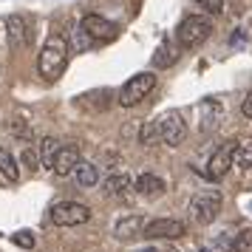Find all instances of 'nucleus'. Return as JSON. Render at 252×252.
I'll list each match as a JSON object with an SVG mask.
<instances>
[{
	"label": "nucleus",
	"mask_w": 252,
	"mask_h": 252,
	"mask_svg": "<svg viewBox=\"0 0 252 252\" xmlns=\"http://www.w3.org/2000/svg\"><path fill=\"white\" fill-rule=\"evenodd\" d=\"M176 60H179V48L167 40V43H161V46L156 48V54H153V65H156V68H167V65H173Z\"/></svg>",
	"instance_id": "18"
},
{
	"label": "nucleus",
	"mask_w": 252,
	"mask_h": 252,
	"mask_svg": "<svg viewBox=\"0 0 252 252\" xmlns=\"http://www.w3.org/2000/svg\"><path fill=\"white\" fill-rule=\"evenodd\" d=\"M221 204H224V198L218 190H201V193H195L190 198V207H187V213L193 218L195 224H213L221 213Z\"/></svg>",
	"instance_id": "3"
},
{
	"label": "nucleus",
	"mask_w": 252,
	"mask_h": 252,
	"mask_svg": "<svg viewBox=\"0 0 252 252\" xmlns=\"http://www.w3.org/2000/svg\"><path fill=\"white\" fill-rule=\"evenodd\" d=\"M235 145L238 142H224L221 148L210 156L207 161V179H224L229 170H232V156H235Z\"/></svg>",
	"instance_id": "8"
},
{
	"label": "nucleus",
	"mask_w": 252,
	"mask_h": 252,
	"mask_svg": "<svg viewBox=\"0 0 252 252\" xmlns=\"http://www.w3.org/2000/svg\"><path fill=\"white\" fill-rule=\"evenodd\" d=\"M142 232H145V218L142 216H125L119 218L114 227V235L119 241H136L142 238Z\"/></svg>",
	"instance_id": "12"
},
{
	"label": "nucleus",
	"mask_w": 252,
	"mask_h": 252,
	"mask_svg": "<svg viewBox=\"0 0 252 252\" xmlns=\"http://www.w3.org/2000/svg\"><path fill=\"white\" fill-rule=\"evenodd\" d=\"M232 250H235V252H252V227L241 229L238 235H235V244H232Z\"/></svg>",
	"instance_id": "22"
},
{
	"label": "nucleus",
	"mask_w": 252,
	"mask_h": 252,
	"mask_svg": "<svg viewBox=\"0 0 252 252\" xmlns=\"http://www.w3.org/2000/svg\"><path fill=\"white\" fill-rule=\"evenodd\" d=\"M91 218V210L80 201H60L51 207V221L57 227H80Z\"/></svg>",
	"instance_id": "6"
},
{
	"label": "nucleus",
	"mask_w": 252,
	"mask_h": 252,
	"mask_svg": "<svg viewBox=\"0 0 252 252\" xmlns=\"http://www.w3.org/2000/svg\"><path fill=\"white\" fill-rule=\"evenodd\" d=\"M130 176L127 173H116V176H111V179H105V193L114 195V198H125L127 190H130Z\"/></svg>",
	"instance_id": "15"
},
{
	"label": "nucleus",
	"mask_w": 252,
	"mask_h": 252,
	"mask_svg": "<svg viewBox=\"0 0 252 252\" xmlns=\"http://www.w3.org/2000/svg\"><path fill=\"white\" fill-rule=\"evenodd\" d=\"M210 34H213V20L204 14H187L176 29V40L182 48H198Z\"/></svg>",
	"instance_id": "2"
},
{
	"label": "nucleus",
	"mask_w": 252,
	"mask_h": 252,
	"mask_svg": "<svg viewBox=\"0 0 252 252\" xmlns=\"http://www.w3.org/2000/svg\"><path fill=\"white\" fill-rule=\"evenodd\" d=\"M232 167H241V170L252 167V139H244V142H238V145H235Z\"/></svg>",
	"instance_id": "19"
},
{
	"label": "nucleus",
	"mask_w": 252,
	"mask_h": 252,
	"mask_svg": "<svg viewBox=\"0 0 252 252\" xmlns=\"http://www.w3.org/2000/svg\"><path fill=\"white\" fill-rule=\"evenodd\" d=\"M241 111H244V116H247V119H252V94H247V99L241 102Z\"/></svg>",
	"instance_id": "26"
},
{
	"label": "nucleus",
	"mask_w": 252,
	"mask_h": 252,
	"mask_svg": "<svg viewBox=\"0 0 252 252\" xmlns=\"http://www.w3.org/2000/svg\"><path fill=\"white\" fill-rule=\"evenodd\" d=\"M159 142L161 145H167V148H179L187 136V122H184V116L179 111H167V114L159 116Z\"/></svg>",
	"instance_id": "5"
},
{
	"label": "nucleus",
	"mask_w": 252,
	"mask_h": 252,
	"mask_svg": "<svg viewBox=\"0 0 252 252\" xmlns=\"http://www.w3.org/2000/svg\"><path fill=\"white\" fill-rule=\"evenodd\" d=\"M0 173H3L9 182H17V179H20V167H17L14 156L6 148H0Z\"/></svg>",
	"instance_id": "20"
},
{
	"label": "nucleus",
	"mask_w": 252,
	"mask_h": 252,
	"mask_svg": "<svg viewBox=\"0 0 252 252\" xmlns=\"http://www.w3.org/2000/svg\"><path fill=\"white\" fill-rule=\"evenodd\" d=\"M195 3H198L207 14H213V17L224 12V0H195Z\"/></svg>",
	"instance_id": "24"
},
{
	"label": "nucleus",
	"mask_w": 252,
	"mask_h": 252,
	"mask_svg": "<svg viewBox=\"0 0 252 252\" xmlns=\"http://www.w3.org/2000/svg\"><path fill=\"white\" fill-rule=\"evenodd\" d=\"M74 176H77V184H80V187H94V184L99 182V167L91 164V161H80L77 170H74Z\"/></svg>",
	"instance_id": "17"
},
{
	"label": "nucleus",
	"mask_w": 252,
	"mask_h": 252,
	"mask_svg": "<svg viewBox=\"0 0 252 252\" xmlns=\"http://www.w3.org/2000/svg\"><path fill=\"white\" fill-rule=\"evenodd\" d=\"M153 85H156V74H153V71H139V74H133V77L122 85V91H119V105H122V108L139 105L150 91H153Z\"/></svg>",
	"instance_id": "4"
},
{
	"label": "nucleus",
	"mask_w": 252,
	"mask_h": 252,
	"mask_svg": "<svg viewBox=\"0 0 252 252\" xmlns=\"http://www.w3.org/2000/svg\"><path fill=\"white\" fill-rule=\"evenodd\" d=\"M80 148L77 145H63L57 153V159H54V167L51 170L57 173V176H71V173L77 170V164H80Z\"/></svg>",
	"instance_id": "11"
},
{
	"label": "nucleus",
	"mask_w": 252,
	"mask_h": 252,
	"mask_svg": "<svg viewBox=\"0 0 252 252\" xmlns=\"http://www.w3.org/2000/svg\"><path fill=\"white\" fill-rule=\"evenodd\" d=\"M23 161H26V167H29V170H37V167H40V156H37V150L26 148L23 150Z\"/></svg>",
	"instance_id": "25"
},
{
	"label": "nucleus",
	"mask_w": 252,
	"mask_h": 252,
	"mask_svg": "<svg viewBox=\"0 0 252 252\" xmlns=\"http://www.w3.org/2000/svg\"><path fill=\"white\" fill-rule=\"evenodd\" d=\"M60 148H63V145H60L54 136H46V139H43V142H40V150H37L40 164L51 170V167H54V159H57V153H60Z\"/></svg>",
	"instance_id": "16"
},
{
	"label": "nucleus",
	"mask_w": 252,
	"mask_h": 252,
	"mask_svg": "<svg viewBox=\"0 0 252 252\" xmlns=\"http://www.w3.org/2000/svg\"><path fill=\"white\" fill-rule=\"evenodd\" d=\"M6 37H9V46H12V48H26V46H29L32 32H29L26 17H20V14H12V17L6 20Z\"/></svg>",
	"instance_id": "10"
},
{
	"label": "nucleus",
	"mask_w": 252,
	"mask_h": 252,
	"mask_svg": "<svg viewBox=\"0 0 252 252\" xmlns=\"http://www.w3.org/2000/svg\"><path fill=\"white\" fill-rule=\"evenodd\" d=\"M145 238H153V241H176L184 235V224L176 221V218H153V221H145Z\"/></svg>",
	"instance_id": "7"
},
{
	"label": "nucleus",
	"mask_w": 252,
	"mask_h": 252,
	"mask_svg": "<svg viewBox=\"0 0 252 252\" xmlns=\"http://www.w3.org/2000/svg\"><path fill=\"white\" fill-rule=\"evenodd\" d=\"M139 142H142L145 148H156V145H161L156 122H145V125H142V130H139Z\"/></svg>",
	"instance_id": "21"
},
{
	"label": "nucleus",
	"mask_w": 252,
	"mask_h": 252,
	"mask_svg": "<svg viewBox=\"0 0 252 252\" xmlns=\"http://www.w3.org/2000/svg\"><path fill=\"white\" fill-rule=\"evenodd\" d=\"M136 193L145 195V198H159L161 193H164V182H161L159 176H153V173H142V176H136Z\"/></svg>",
	"instance_id": "13"
},
{
	"label": "nucleus",
	"mask_w": 252,
	"mask_h": 252,
	"mask_svg": "<svg viewBox=\"0 0 252 252\" xmlns=\"http://www.w3.org/2000/svg\"><path fill=\"white\" fill-rule=\"evenodd\" d=\"M65 63H68V40L63 34H51L46 40V46L40 51V57H37V71H40V77H46V80H57L63 68H65Z\"/></svg>",
	"instance_id": "1"
},
{
	"label": "nucleus",
	"mask_w": 252,
	"mask_h": 252,
	"mask_svg": "<svg viewBox=\"0 0 252 252\" xmlns=\"http://www.w3.org/2000/svg\"><path fill=\"white\" fill-rule=\"evenodd\" d=\"M198 114H201V130H216L218 122H221V105L213 102V99H207V102H201V108H198Z\"/></svg>",
	"instance_id": "14"
},
{
	"label": "nucleus",
	"mask_w": 252,
	"mask_h": 252,
	"mask_svg": "<svg viewBox=\"0 0 252 252\" xmlns=\"http://www.w3.org/2000/svg\"><path fill=\"white\" fill-rule=\"evenodd\" d=\"M80 29L91 37V40H99V43L114 40L116 32H119V29H116V23L105 20V17H99V14H85V17H82V23H80Z\"/></svg>",
	"instance_id": "9"
},
{
	"label": "nucleus",
	"mask_w": 252,
	"mask_h": 252,
	"mask_svg": "<svg viewBox=\"0 0 252 252\" xmlns=\"http://www.w3.org/2000/svg\"><path fill=\"white\" fill-rule=\"evenodd\" d=\"M12 241L17 244V247H23V250H32V247H34V235H32L29 229H20V232H14Z\"/></svg>",
	"instance_id": "23"
}]
</instances>
